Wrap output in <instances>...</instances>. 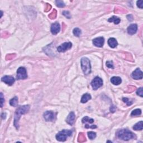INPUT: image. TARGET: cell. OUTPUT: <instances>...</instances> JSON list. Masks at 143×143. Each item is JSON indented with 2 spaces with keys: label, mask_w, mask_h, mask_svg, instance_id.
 Listing matches in <instances>:
<instances>
[{
  "label": "cell",
  "mask_w": 143,
  "mask_h": 143,
  "mask_svg": "<svg viewBox=\"0 0 143 143\" xmlns=\"http://www.w3.org/2000/svg\"><path fill=\"white\" fill-rule=\"evenodd\" d=\"M73 34L77 37L80 36L81 33H82L81 29H79V28H78V27H76V28H75V29H74V30H73Z\"/></svg>",
  "instance_id": "obj_23"
},
{
  "label": "cell",
  "mask_w": 143,
  "mask_h": 143,
  "mask_svg": "<svg viewBox=\"0 0 143 143\" xmlns=\"http://www.w3.org/2000/svg\"><path fill=\"white\" fill-rule=\"evenodd\" d=\"M111 82L114 85H119L121 83V78L119 77H113L111 78Z\"/></svg>",
  "instance_id": "obj_16"
},
{
  "label": "cell",
  "mask_w": 143,
  "mask_h": 143,
  "mask_svg": "<svg viewBox=\"0 0 143 143\" xmlns=\"http://www.w3.org/2000/svg\"><path fill=\"white\" fill-rule=\"evenodd\" d=\"M91 99V96L88 93H85L83 95L82 97V98H81V102L82 103H86L88 101H89V100Z\"/></svg>",
  "instance_id": "obj_17"
},
{
  "label": "cell",
  "mask_w": 143,
  "mask_h": 143,
  "mask_svg": "<svg viewBox=\"0 0 143 143\" xmlns=\"http://www.w3.org/2000/svg\"><path fill=\"white\" fill-rule=\"evenodd\" d=\"M85 128L88 129V128H91V129H95L97 128V126L96 125H92V126H89V125H88V124L86 125H85Z\"/></svg>",
  "instance_id": "obj_33"
},
{
  "label": "cell",
  "mask_w": 143,
  "mask_h": 143,
  "mask_svg": "<svg viewBox=\"0 0 143 143\" xmlns=\"http://www.w3.org/2000/svg\"><path fill=\"white\" fill-rule=\"evenodd\" d=\"M106 66L109 68H112L114 69V65H113V63L112 61H108L106 62Z\"/></svg>",
  "instance_id": "obj_28"
},
{
  "label": "cell",
  "mask_w": 143,
  "mask_h": 143,
  "mask_svg": "<svg viewBox=\"0 0 143 143\" xmlns=\"http://www.w3.org/2000/svg\"><path fill=\"white\" fill-rule=\"evenodd\" d=\"M72 47V44L70 43V42L64 43L57 48V50L59 52H66L67 50H68L69 49L71 48Z\"/></svg>",
  "instance_id": "obj_7"
},
{
  "label": "cell",
  "mask_w": 143,
  "mask_h": 143,
  "mask_svg": "<svg viewBox=\"0 0 143 143\" xmlns=\"http://www.w3.org/2000/svg\"><path fill=\"white\" fill-rule=\"evenodd\" d=\"M1 81L5 82V83L7 84L9 86H12L15 82V78L12 76L5 75L1 78Z\"/></svg>",
  "instance_id": "obj_10"
},
{
  "label": "cell",
  "mask_w": 143,
  "mask_h": 143,
  "mask_svg": "<svg viewBox=\"0 0 143 143\" xmlns=\"http://www.w3.org/2000/svg\"><path fill=\"white\" fill-rule=\"evenodd\" d=\"M137 30V26L136 24H133L130 25L128 27V33L130 35H134L136 33Z\"/></svg>",
  "instance_id": "obj_14"
},
{
  "label": "cell",
  "mask_w": 143,
  "mask_h": 143,
  "mask_svg": "<svg viewBox=\"0 0 143 143\" xmlns=\"http://www.w3.org/2000/svg\"><path fill=\"white\" fill-rule=\"evenodd\" d=\"M136 94L138 95V96L142 97H143V88L141 87V88H139L136 91Z\"/></svg>",
  "instance_id": "obj_26"
},
{
  "label": "cell",
  "mask_w": 143,
  "mask_h": 143,
  "mask_svg": "<svg viewBox=\"0 0 143 143\" xmlns=\"http://www.w3.org/2000/svg\"><path fill=\"white\" fill-rule=\"evenodd\" d=\"M116 107L115 106H112L110 108V111L111 112H114L116 110Z\"/></svg>",
  "instance_id": "obj_34"
},
{
  "label": "cell",
  "mask_w": 143,
  "mask_h": 143,
  "mask_svg": "<svg viewBox=\"0 0 143 143\" xmlns=\"http://www.w3.org/2000/svg\"><path fill=\"white\" fill-rule=\"evenodd\" d=\"M5 102V100L3 99V93H1V107H3V103Z\"/></svg>",
  "instance_id": "obj_32"
},
{
  "label": "cell",
  "mask_w": 143,
  "mask_h": 143,
  "mask_svg": "<svg viewBox=\"0 0 143 143\" xmlns=\"http://www.w3.org/2000/svg\"><path fill=\"white\" fill-rule=\"evenodd\" d=\"M63 15L65 16L68 19H70L71 18V16H70V14L69 13V12L67 11H64L63 12Z\"/></svg>",
  "instance_id": "obj_27"
},
{
  "label": "cell",
  "mask_w": 143,
  "mask_h": 143,
  "mask_svg": "<svg viewBox=\"0 0 143 143\" xmlns=\"http://www.w3.org/2000/svg\"><path fill=\"white\" fill-rule=\"evenodd\" d=\"M131 77L132 78L134 79H136V80L142 79L143 77V72L140 69V68L136 69V70L132 72Z\"/></svg>",
  "instance_id": "obj_9"
},
{
  "label": "cell",
  "mask_w": 143,
  "mask_h": 143,
  "mask_svg": "<svg viewBox=\"0 0 143 143\" xmlns=\"http://www.w3.org/2000/svg\"><path fill=\"white\" fill-rule=\"evenodd\" d=\"M143 121H141L134 125L133 126V129L135 130H143Z\"/></svg>",
  "instance_id": "obj_19"
},
{
  "label": "cell",
  "mask_w": 143,
  "mask_h": 143,
  "mask_svg": "<svg viewBox=\"0 0 143 143\" xmlns=\"http://www.w3.org/2000/svg\"><path fill=\"white\" fill-rule=\"evenodd\" d=\"M142 114V110L140 109H135L132 111L131 116H139L140 115Z\"/></svg>",
  "instance_id": "obj_22"
},
{
  "label": "cell",
  "mask_w": 143,
  "mask_h": 143,
  "mask_svg": "<svg viewBox=\"0 0 143 143\" xmlns=\"http://www.w3.org/2000/svg\"><path fill=\"white\" fill-rule=\"evenodd\" d=\"M30 109V106L29 105H24L21 106L19 107L16 110L15 116H14V126L16 127L17 129L19 128V121L20 120L21 116L22 115H24L26 114L29 111Z\"/></svg>",
  "instance_id": "obj_1"
},
{
  "label": "cell",
  "mask_w": 143,
  "mask_h": 143,
  "mask_svg": "<svg viewBox=\"0 0 143 143\" xmlns=\"http://www.w3.org/2000/svg\"><path fill=\"white\" fill-rule=\"evenodd\" d=\"M55 3L56 5V6L59 7H64L66 6L65 3H64V2L63 1H61V0H58V1H55Z\"/></svg>",
  "instance_id": "obj_25"
},
{
  "label": "cell",
  "mask_w": 143,
  "mask_h": 143,
  "mask_svg": "<svg viewBox=\"0 0 143 143\" xmlns=\"http://www.w3.org/2000/svg\"><path fill=\"white\" fill-rule=\"evenodd\" d=\"M18 103V98L17 97H15L12 98V99L10 101V104L12 106L16 107Z\"/></svg>",
  "instance_id": "obj_20"
},
{
  "label": "cell",
  "mask_w": 143,
  "mask_h": 143,
  "mask_svg": "<svg viewBox=\"0 0 143 143\" xmlns=\"http://www.w3.org/2000/svg\"><path fill=\"white\" fill-rule=\"evenodd\" d=\"M123 101L124 102H125V103H126L128 106L131 105H132V102H130V101H129V99L128 98H123Z\"/></svg>",
  "instance_id": "obj_29"
},
{
  "label": "cell",
  "mask_w": 143,
  "mask_h": 143,
  "mask_svg": "<svg viewBox=\"0 0 143 143\" xmlns=\"http://www.w3.org/2000/svg\"><path fill=\"white\" fill-rule=\"evenodd\" d=\"M79 137H81V140L79 141V142H84V141H86V137L84 136V135H83L82 133H80L79 134Z\"/></svg>",
  "instance_id": "obj_31"
},
{
  "label": "cell",
  "mask_w": 143,
  "mask_h": 143,
  "mask_svg": "<svg viewBox=\"0 0 143 143\" xmlns=\"http://www.w3.org/2000/svg\"><path fill=\"white\" fill-rule=\"evenodd\" d=\"M108 44L111 48H115L117 47L118 43L117 40L115 39L114 38H111L109 39L108 40Z\"/></svg>",
  "instance_id": "obj_15"
},
{
  "label": "cell",
  "mask_w": 143,
  "mask_h": 143,
  "mask_svg": "<svg viewBox=\"0 0 143 143\" xmlns=\"http://www.w3.org/2000/svg\"><path fill=\"white\" fill-rule=\"evenodd\" d=\"M82 121L83 123H94V120L92 119H91V118L88 117V116H85V117H83L82 120Z\"/></svg>",
  "instance_id": "obj_21"
},
{
  "label": "cell",
  "mask_w": 143,
  "mask_h": 143,
  "mask_svg": "<svg viewBox=\"0 0 143 143\" xmlns=\"http://www.w3.org/2000/svg\"><path fill=\"white\" fill-rule=\"evenodd\" d=\"M61 30V26L59 23L56 22L53 24L51 26V33L53 35H56Z\"/></svg>",
  "instance_id": "obj_12"
},
{
  "label": "cell",
  "mask_w": 143,
  "mask_h": 143,
  "mask_svg": "<svg viewBox=\"0 0 143 143\" xmlns=\"http://www.w3.org/2000/svg\"><path fill=\"white\" fill-rule=\"evenodd\" d=\"M27 75L26 69L24 67H21L17 70V79H25L27 78Z\"/></svg>",
  "instance_id": "obj_6"
},
{
  "label": "cell",
  "mask_w": 143,
  "mask_h": 143,
  "mask_svg": "<svg viewBox=\"0 0 143 143\" xmlns=\"http://www.w3.org/2000/svg\"><path fill=\"white\" fill-rule=\"evenodd\" d=\"M75 114L73 112H71L68 115V116H67L66 119V122L68 123L69 125L70 126H72L73 125L74 123H75Z\"/></svg>",
  "instance_id": "obj_13"
},
{
  "label": "cell",
  "mask_w": 143,
  "mask_h": 143,
  "mask_svg": "<svg viewBox=\"0 0 143 143\" xmlns=\"http://www.w3.org/2000/svg\"><path fill=\"white\" fill-rule=\"evenodd\" d=\"M82 69L85 75H88L91 72V66L90 61L87 58H82L81 61Z\"/></svg>",
  "instance_id": "obj_3"
},
{
  "label": "cell",
  "mask_w": 143,
  "mask_h": 143,
  "mask_svg": "<svg viewBox=\"0 0 143 143\" xmlns=\"http://www.w3.org/2000/svg\"><path fill=\"white\" fill-rule=\"evenodd\" d=\"M88 136L91 140H93L96 137V133L93 131L88 132Z\"/></svg>",
  "instance_id": "obj_24"
},
{
  "label": "cell",
  "mask_w": 143,
  "mask_h": 143,
  "mask_svg": "<svg viewBox=\"0 0 143 143\" xmlns=\"http://www.w3.org/2000/svg\"><path fill=\"white\" fill-rule=\"evenodd\" d=\"M137 6L140 8H143V1H137Z\"/></svg>",
  "instance_id": "obj_30"
},
{
  "label": "cell",
  "mask_w": 143,
  "mask_h": 143,
  "mask_svg": "<svg viewBox=\"0 0 143 143\" xmlns=\"http://www.w3.org/2000/svg\"><path fill=\"white\" fill-rule=\"evenodd\" d=\"M116 135L118 138L124 141H128L135 137L134 134L128 129H121L118 130L116 133Z\"/></svg>",
  "instance_id": "obj_2"
},
{
  "label": "cell",
  "mask_w": 143,
  "mask_h": 143,
  "mask_svg": "<svg viewBox=\"0 0 143 143\" xmlns=\"http://www.w3.org/2000/svg\"><path fill=\"white\" fill-rule=\"evenodd\" d=\"M44 119L47 121H53L55 119V114L52 111H46L43 115Z\"/></svg>",
  "instance_id": "obj_8"
},
{
  "label": "cell",
  "mask_w": 143,
  "mask_h": 143,
  "mask_svg": "<svg viewBox=\"0 0 143 143\" xmlns=\"http://www.w3.org/2000/svg\"><path fill=\"white\" fill-rule=\"evenodd\" d=\"M103 85V81L99 77H96L91 82V86L93 90H97Z\"/></svg>",
  "instance_id": "obj_5"
},
{
  "label": "cell",
  "mask_w": 143,
  "mask_h": 143,
  "mask_svg": "<svg viewBox=\"0 0 143 143\" xmlns=\"http://www.w3.org/2000/svg\"><path fill=\"white\" fill-rule=\"evenodd\" d=\"M72 134V131L69 130H63L56 134V139L59 142H65L67 137L70 136Z\"/></svg>",
  "instance_id": "obj_4"
},
{
  "label": "cell",
  "mask_w": 143,
  "mask_h": 143,
  "mask_svg": "<svg viewBox=\"0 0 143 143\" xmlns=\"http://www.w3.org/2000/svg\"><path fill=\"white\" fill-rule=\"evenodd\" d=\"M104 42H105V39L103 37H98L93 40V44L97 47H103Z\"/></svg>",
  "instance_id": "obj_11"
},
{
  "label": "cell",
  "mask_w": 143,
  "mask_h": 143,
  "mask_svg": "<svg viewBox=\"0 0 143 143\" xmlns=\"http://www.w3.org/2000/svg\"><path fill=\"white\" fill-rule=\"evenodd\" d=\"M120 19L117 16H114L108 20L109 22H114L115 24H119L120 22Z\"/></svg>",
  "instance_id": "obj_18"
}]
</instances>
